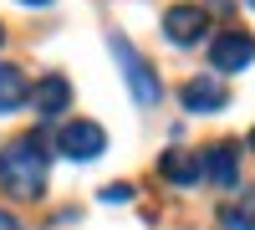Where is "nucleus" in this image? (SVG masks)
<instances>
[{
	"label": "nucleus",
	"instance_id": "f257e3e1",
	"mask_svg": "<svg viewBox=\"0 0 255 230\" xmlns=\"http://www.w3.org/2000/svg\"><path fill=\"white\" fill-rule=\"evenodd\" d=\"M46 174H51V154L41 133H26V138H10L0 149V190L15 195V200H41L46 190Z\"/></svg>",
	"mask_w": 255,
	"mask_h": 230
},
{
	"label": "nucleus",
	"instance_id": "f03ea898",
	"mask_svg": "<svg viewBox=\"0 0 255 230\" xmlns=\"http://www.w3.org/2000/svg\"><path fill=\"white\" fill-rule=\"evenodd\" d=\"M108 46H113L118 67H123V82H128V92H133V102H138V108H153V102L163 97V82H158V72L143 61V51H133V41H128V36H113Z\"/></svg>",
	"mask_w": 255,
	"mask_h": 230
},
{
	"label": "nucleus",
	"instance_id": "7ed1b4c3",
	"mask_svg": "<svg viewBox=\"0 0 255 230\" xmlns=\"http://www.w3.org/2000/svg\"><path fill=\"white\" fill-rule=\"evenodd\" d=\"M163 36L174 41V46H199V41L209 36V10L204 5H168Z\"/></svg>",
	"mask_w": 255,
	"mask_h": 230
},
{
	"label": "nucleus",
	"instance_id": "20e7f679",
	"mask_svg": "<svg viewBox=\"0 0 255 230\" xmlns=\"http://www.w3.org/2000/svg\"><path fill=\"white\" fill-rule=\"evenodd\" d=\"M209 61H215L220 72H245L250 61H255V36L250 31H220L215 36V51H209Z\"/></svg>",
	"mask_w": 255,
	"mask_h": 230
},
{
	"label": "nucleus",
	"instance_id": "39448f33",
	"mask_svg": "<svg viewBox=\"0 0 255 230\" xmlns=\"http://www.w3.org/2000/svg\"><path fill=\"white\" fill-rule=\"evenodd\" d=\"M56 149L67 154V159H97L102 149H108V133H102V123H87V118H77V123H67V128H61Z\"/></svg>",
	"mask_w": 255,
	"mask_h": 230
},
{
	"label": "nucleus",
	"instance_id": "423d86ee",
	"mask_svg": "<svg viewBox=\"0 0 255 230\" xmlns=\"http://www.w3.org/2000/svg\"><path fill=\"white\" fill-rule=\"evenodd\" d=\"M199 179L215 184V190H230L240 179V149L235 143H209L204 159H199Z\"/></svg>",
	"mask_w": 255,
	"mask_h": 230
},
{
	"label": "nucleus",
	"instance_id": "0eeeda50",
	"mask_svg": "<svg viewBox=\"0 0 255 230\" xmlns=\"http://www.w3.org/2000/svg\"><path fill=\"white\" fill-rule=\"evenodd\" d=\"M179 97H184V108H189V113H220L225 102H230V92H225V82H220V77H189Z\"/></svg>",
	"mask_w": 255,
	"mask_h": 230
},
{
	"label": "nucleus",
	"instance_id": "6e6552de",
	"mask_svg": "<svg viewBox=\"0 0 255 230\" xmlns=\"http://www.w3.org/2000/svg\"><path fill=\"white\" fill-rule=\"evenodd\" d=\"M72 102V87H67V77L61 72H51V77H41L36 87H31V108L41 113V118H56L61 108Z\"/></svg>",
	"mask_w": 255,
	"mask_h": 230
},
{
	"label": "nucleus",
	"instance_id": "1a4fd4ad",
	"mask_svg": "<svg viewBox=\"0 0 255 230\" xmlns=\"http://www.w3.org/2000/svg\"><path fill=\"white\" fill-rule=\"evenodd\" d=\"M26 102H31V82H26L20 67L5 61V67H0V118H5V113H20Z\"/></svg>",
	"mask_w": 255,
	"mask_h": 230
},
{
	"label": "nucleus",
	"instance_id": "9d476101",
	"mask_svg": "<svg viewBox=\"0 0 255 230\" xmlns=\"http://www.w3.org/2000/svg\"><path fill=\"white\" fill-rule=\"evenodd\" d=\"M158 174L174 184V190H189V184H199V159L184 154V149H168V154L158 159Z\"/></svg>",
	"mask_w": 255,
	"mask_h": 230
},
{
	"label": "nucleus",
	"instance_id": "9b49d317",
	"mask_svg": "<svg viewBox=\"0 0 255 230\" xmlns=\"http://www.w3.org/2000/svg\"><path fill=\"white\" fill-rule=\"evenodd\" d=\"M220 230H255V190H240L220 205Z\"/></svg>",
	"mask_w": 255,
	"mask_h": 230
},
{
	"label": "nucleus",
	"instance_id": "f8f14e48",
	"mask_svg": "<svg viewBox=\"0 0 255 230\" xmlns=\"http://www.w3.org/2000/svg\"><path fill=\"white\" fill-rule=\"evenodd\" d=\"M102 200H113V205H123V200H133V184H108V190H102Z\"/></svg>",
	"mask_w": 255,
	"mask_h": 230
},
{
	"label": "nucleus",
	"instance_id": "ddd939ff",
	"mask_svg": "<svg viewBox=\"0 0 255 230\" xmlns=\"http://www.w3.org/2000/svg\"><path fill=\"white\" fill-rule=\"evenodd\" d=\"M0 230H20V220H15L10 210H0Z\"/></svg>",
	"mask_w": 255,
	"mask_h": 230
},
{
	"label": "nucleus",
	"instance_id": "4468645a",
	"mask_svg": "<svg viewBox=\"0 0 255 230\" xmlns=\"http://www.w3.org/2000/svg\"><path fill=\"white\" fill-rule=\"evenodd\" d=\"M209 10H220V15H230V0H209Z\"/></svg>",
	"mask_w": 255,
	"mask_h": 230
},
{
	"label": "nucleus",
	"instance_id": "2eb2a0df",
	"mask_svg": "<svg viewBox=\"0 0 255 230\" xmlns=\"http://www.w3.org/2000/svg\"><path fill=\"white\" fill-rule=\"evenodd\" d=\"M20 5H51V0H20Z\"/></svg>",
	"mask_w": 255,
	"mask_h": 230
},
{
	"label": "nucleus",
	"instance_id": "dca6fc26",
	"mask_svg": "<svg viewBox=\"0 0 255 230\" xmlns=\"http://www.w3.org/2000/svg\"><path fill=\"white\" fill-rule=\"evenodd\" d=\"M250 149H255V128H250Z\"/></svg>",
	"mask_w": 255,
	"mask_h": 230
},
{
	"label": "nucleus",
	"instance_id": "f3484780",
	"mask_svg": "<svg viewBox=\"0 0 255 230\" xmlns=\"http://www.w3.org/2000/svg\"><path fill=\"white\" fill-rule=\"evenodd\" d=\"M0 41H5V31H0Z\"/></svg>",
	"mask_w": 255,
	"mask_h": 230
},
{
	"label": "nucleus",
	"instance_id": "a211bd4d",
	"mask_svg": "<svg viewBox=\"0 0 255 230\" xmlns=\"http://www.w3.org/2000/svg\"><path fill=\"white\" fill-rule=\"evenodd\" d=\"M250 5H255V0H250Z\"/></svg>",
	"mask_w": 255,
	"mask_h": 230
}]
</instances>
